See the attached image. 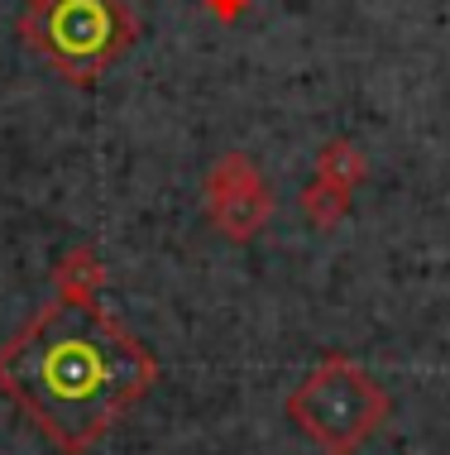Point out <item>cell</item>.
Wrapping results in <instances>:
<instances>
[{"label":"cell","mask_w":450,"mask_h":455,"mask_svg":"<svg viewBox=\"0 0 450 455\" xmlns=\"http://www.w3.org/2000/svg\"><path fill=\"white\" fill-rule=\"evenodd\" d=\"M154 379L158 360L96 298L58 292L0 346V393L63 455H87Z\"/></svg>","instance_id":"obj_1"},{"label":"cell","mask_w":450,"mask_h":455,"mask_svg":"<svg viewBox=\"0 0 450 455\" xmlns=\"http://www.w3.org/2000/svg\"><path fill=\"white\" fill-rule=\"evenodd\" d=\"M20 39L72 87H91L135 48L139 20L125 0H24Z\"/></svg>","instance_id":"obj_2"},{"label":"cell","mask_w":450,"mask_h":455,"mask_svg":"<svg viewBox=\"0 0 450 455\" xmlns=\"http://www.w3.org/2000/svg\"><path fill=\"white\" fill-rule=\"evenodd\" d=\"M393 403L350 355H326L288 393V422L326 455H355L388 422Z\"/></svg>","instance_id":"obj_3"},{"label":"cell","mask_w":450,"mask_h":455,"mask_svg":"<svg viewBox=\"0 0 450 455\" xmlns=\"http://www.w3.org/2000/svg\"><path fill=\"white\" fill-rule=\"evenodd\" d=\"M206 216H211L216 235L245 244L254 240L273 216V192L269 182L254 173V164L245 154H225L206 178Z\"/></svg>","instance_id":"obj_4"},{"label":"cell","mask_w":450,"mask_h":455,"mask_svg":"<svg viewBox=\"0 0 450 455\" xmlns=\"http://www.w3.org/2000/svg\"><path fill=\"white\" fill-rule=\"evenodd\" d=\"M101 278H106V268L96 259V250H87V244H77V250L63 254V264H58V292H63V298H96V292H101Z\"/></svg>","instance_id":"obj_5"},{"label":"cell","mask_w":450,"mask_h":455,"mask_svg":"<svg viewBox=\"0 0 450 455\" xmlns=\"http://www.w3.org/2000/svg\"><path fill=\"white\" fill-rule=\"evenodd\" d=\"M359 178H364V164H359L355 144H350V140H331V144H326L321 164H316V182H331V188L350 192Z\"/></svg>","instance_id":"obj_6"},{"label":"cell","mask_w":450,"mask_h":455,"mask_svg":"<svg viewBox=\"0 0 450 455\" xmlns=\"http://www.w3.org/2000/svg\"><path fill=\"white\" fill-rule=\"evenodd\" d=\"M302 212H307L321 230H331L340 216L350 212V192H340V188H331V182H312L307 192H302Z\"/></svg>","instance_id":"obj_7"}]
</instances>
